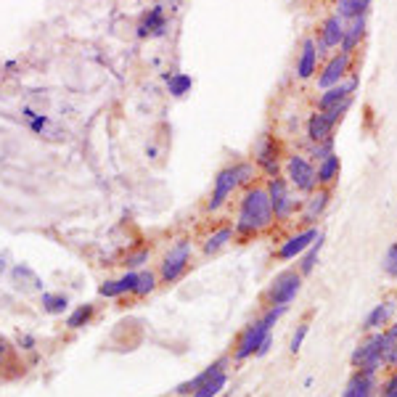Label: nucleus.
<instances>
[{
	"mask_svg": "<svg viewBox=\"0 0 397 397\" xmlns=\"http://www.w3.org/2000/svg\"><path fill=\"white\" fill-rule=\"evenodd\" d=\"M273 223H276V218H273L268 191L262 186H249L244 191V198L238 204V218L233 223L236 236H257L259 230H268Z\"/></svg>",
	"mask_w": 397,
	"mask_h": 397,
	"instance_id": "obj_1",
	"label": "nucleus"
},
{
	"mask_svg": "<svg viewBox=\"0 0 397 397\" xmlns=\"http://www.w3.org/2000/svg\"><path fill=\"white\" fill-rule=\"evenodd\" d=\"M286 308L289 305H273V308H268L262 313V318H257L255 323H249V326L241 331L236 347H233V360H236V363L247 360V357H255L257 347L262 345V339L268 337L270 328L276 326V320L286 313Z\"/></svg>",
	"mask_w": 397,
	"mask_h": 397,
	"instance_id": "obj_2",
	"label": "nucleus"
},
{
	"mask_svg": "<svg viewBox=\"0 0 397 397\" xmlns=\"http://www.w3.org/2000/svg\"><path fill=\"white\" fill-rule=\"evenodd\" d=\"M191 255H194V244H191L189 238H178V241L167 249V255L162 257V265H159V284H164V286L178 284L180 278L186 276V270H189Z\"/></svg>",
	"mask_w": 397,
	"mask_h": 397,
	"instance_id": "obj_3",
	"label": "nucleus"
},
{
	"mask_svg": "<svg viewBox=\"0 0 397 397\" xmlns=\"http://www.w3.org/2000/svg\"><path fill=\"white\" fill-rule=\"evenodd\" d=\"M302 278L305 276L294 268L278 273V276L270 281L268 291H265V302H268L270 308H273V305H289V302H294V297H297L299 289H302Z\"/></svg>",
	"mask_w": 397,
	"mask_h": 397,
	"instance_id": "obj_4",
	"label": "nucleus"
},
{
	"mask_svg": "<svg viewBox=\"0 0 397 397\" xmlns=\"http://www.w3.org/2000/svg\"><path fill=\"white\" fill-rule=\"evenodd\" d=\"M286 178L289 186H294L302 194H313L318 189L315 164L308 157H302V154H291L286 159Z\"/></svg>",
	"mask_w": 397,
	"mask_h": 397,
	"instance_id": "obj_5",
	"label": "nucleus"
},
{
	"mask_svg": "<svg viewBox=\"0 0 397 397\" xmlns=\"http://www.w3.org/2000/svg\"><path fill=\"white\" fill-rule=\"evenodd\" d=\"M255 164L268 178H276L278 172H281V143H278L276 135L262 133L257 138V143H255Z\"/></svg>",
	"mask_w": 397,
	"mask_h": 397,
	"instance_id": "obj_6",
	"label": "nucleus"
},
{
	"mask_svg": "<svg viewBox=\"0 0 397 397\" xmlns=\"http://www.w3.org/2000/svg\"><path fill=\"white\" fill-rule=\"evenodd\" d=\"M270 196V207H273V218L278 223H286L291 215H294V209H297V201L291 198V191H289V183L281 175L268 180V186H265Z\"/></svg>",
	"mask_w": 397,
	"mask_h": 397,
	"instance_id": "obj_7",
	"label": "nucleus"
},
{
	"mask_svg": "<svg viewBox=\"0 0 397 397\" xmlns=\"http://www.w3.org/2000/svg\"><path fill=\"white\" fill-rule=\"evenodd\" d=\"M350 360H352L355 371H371V374H376L379 366L384 363V352H381V331H374V334H371V337L352 352Z\"/></svg>",
	"mask_w": 397,
	"mask_h": 397,
	"instance_id": "obj_8",
	"label": "nucleus"
},
{
	"mask_svg": "<svg viewBox=\"0 0 397 397\" xmlns=\"http://www.w3.org/2000/svg\"><path fill=\"white\" fill-rule=\"evenodd\" d=\"M238 189V178H236V167H223L215 178V186H212V196L207 198L204 209L207 212H218L228 204V198L233 196V191Z\"/></svg>",
	"mask_w": 397,
	"mask_h": 397,
	"instance_id": "obj_9",
	"label": "nucleus"
},
{
	"mask_svg": "<svg viewBox=\"0 0 397 397\" xmlns=\"http://www.w3.org/2000/svg\"><path fill=\"white\" fill-rule=\"evenodd\" d=\"M169 30V16L164 6H151L138 21V38H162Z\"/></svg>",
	"mask_w": 397,
	"mask_h": 397,
	"instance_id": "obj_10",
	"label": "nucleus"
},
{
	"mask_svg": "<svg viewBox=\"0 0 397 397\" xmlns=\"http://www.w3.org/2000/svg\"><path fill=\"white\" fill-rule=\"evenodd\" d=\"M357 88V77L352 79H342L339 85H331V88H326L323 93H320V99H318V111H328L334 109V106H339V104H345V101L352 99V93H355Z\"/></svg>",
	"mask_w": 397,
	"mask_h": 397,
	"instance_id": "obj_11",
	"label": "nucleus"
},
{
	"mask_svg": "<svg viewBox=\"0 0 397 397\" xmlns=\"http://www.w3.org/2000/svg\"><path fill=\"white\" fill-rule=\"evenodd\" d=\"M376 395H379L376 374H371V371H355L350 376L345 392H342V397H376Z\"/></svg>",
	"mask_w": 397,
	"mask_h": 397,
	"instance_id": "obj_12",
	"label": "nucleus"
},
{
	"mask_svg": "<svg viewBox=\"0 0 397 397\" xmlns=\"http://www.w3.org/2000/svg\"><path fill=\"white\" fill-rule=\"evenodd\" d=\"M318 233H320V230L308 228V230H302V233H294V236H289L286 241H284V244L278 247L276 257L278 259H294L297 255L308 252V247L318 238Z\"/></svg>",
	"mask_w": 397,
	"mask_h": 397,
	"instance_id": "obj_13",
	"label": "nucleus"
},
{
	"mask_svg": "<svg viewBox=\"0 0 397 397\" xmlns=\"http://www.w3.org/2000/svg\"><path fill=\"white\" fill-rule=\"evenodd\" d=\"M350 72V56L347 53H337V56H331L326 64V69L318 74V88H331V85H339L345 74Z\"/></svg>",
	"mask_w": 397,
	"mask_h": 397,
	"instance_id": "obj_14",
	"label": "nucleus"
},
{
	"mask_svg": "<svg viewBox=\"0 0 397 397\" xmlns=\"http://www.w3.org/2000/svg\"><path fill=\"white\" fill-rule=\"evenodd\" d=\"M345 38V19L342 16H328L323 21V27H320V40H315V48L320 50H331V48H339V43ZM318 50V53H320Z\"/></svg>",
	"mask_w": 397,
	"mask_h": 397,
	"instance_id": "obj_15",
	"label": "nucleus"
},
{
	"mask_svg": "<svg viewBox=\"0 0 397 397\" xmlns=\"http://www.w3.org/2000/svg\"><path fill=\"white\" fill-rule=\"evenodd\" d=\"M228 363H230L228 357H218V360H215L212 366L204 368V371H201L198 376H194L191 381H183V384L175 389V395H178V397H191L198 387H201V384H204V381H209L212 376H218L220 371H225V368H228Z\"/></svg>",
	"mask_w": 397,
	"mask_h": 397,
	"instance_id": "obj_16",
	"label": "nucleus"
},
{
	"mask_svg": "<svg viewBox=\"0 0 397 397\" xmlns=\"http://www.w3.org/2000/svg\"><path fill=\"white\" fill-rule=\"evenodd\" d=\"M363 38H366V16L350 19V24H345V38H342V43H339V50L347 53V56H352Z\"/></svg>",
	"mask_w": 397,
	"mask_h": 397,
	"instance_id": "obj_17",
	"label": "nucleus"
},
{
	"mask_svg": "<svg viewBox=\"0 0 397 397\" xmlns=\"http://www.w3.org/2000/svg\"><path fill=\"white\" fill-rule=\"evenodd\" d=\"M395 308H397L395 299H387V302L376 305V308L368 313L366 323H363V331H368V334H374V331H384V326L389 323V318H392Z\"/></svg>",
	"mask_w": 397,
	"mask_h": 397,
	"instance_id": "obj_18",
	"label": "nucleus"
},
{
	"mask_svg": "<svg viewBox=\"0 0 397 397\" xmlns=\"http://www.w3.org/2000/svg\"><path fill=\"white\" fill-rule=\"evenodd\" d=\"M328 189H320V191H313L310 198L305 201V209H302V223L305 225H313L320 215H323V209L328 207Z\"/></svg>",
	"mask_w": 397,
	"mask_h": 397,
	"instance_id": "obj_19",
	"label": "nucleus"
},
{
	"mask_svg": "<svg viewBox=\"0 0 397 397\" xmlns=\"http://www.w3.org/2000/svg\"><path fill=\"white\" fill-rule=\"evenodd\" d=\"M318 69V48H315V40L308 38L302 43V53H299V61H297V74L302 79H310L315 74Z\"/></svg>",
	"mask_w": 397,
	"mask_h": 397,
	"instance_id": "obj_20",
	"label": "nucleus"
},
{
	"mask_svg": "<svg viewBox=\"0 0 397 397\" xmlns=\"http://www.w3.org/2000/svg\"><path fill=\"white\" fill-rule=\"evenodd\" d=\"M331 130H334V125L328 122V117L323 114V111L310 114V119H308V138L313 140V143H323V140H328V138H331Z\"/></svg>",
	"mask_w": 397,
	"mask_h": 397,
	"instance_id": "obj_21",
	"label": "nucleus"
},
{
	"mask_svg": "<svg viewBox=\"0 0 397 397\" xmlns=\"http://www.w3.org/2000/svg\"><path fill=\"white\" fill-rule=\"evenodd\" d=\"M236 238V230L230 228V225H223V228H218L215 233H209L207 238H204V244H201V252L204 255H218L220 249H225Z\"/></svg>",
	"mask_w": 397,
	"mask_h": 397,
	"instance_id": "obj_22",
	"label": "nucleus"
},
{
	"mask_svg": "<svg viewBox=\"0 0 397 397\" xmlns=\"http://www.w3.org/2000/svg\"><path fill=\"white\" fill-rule=\"evenodd\" d=\"M40 308H43V313H48V315H64L69 310V297L61 294V291H45L40 297Z\"/></svg>",
	"mask_w": 397,
	"mask_h": 397,
	"instance_id": "obj_23",
	"label": "nucleus"
},
{
	"mask_svg": "<svg viewBox=\"0 0 397 397\" xmlns=\"http://www.w3.org/2000/svg\"><path fill=\"white\" fill-rule=\"evenodd\" d=\"M315 175H318V183H320V186H331V183L339 178V157L337 154L320 159L315 167Z\"/></svg>",
	"mask_w": 397,
	"mask_h": 397,
	"instance_id": "obj_24",
	"label": "nucleus"
},
{
	"mask_svg": "<svg viewBox=\"0 0 397 397\" xmlns=\"http://www.w3.org/2000/svg\"><path fill=\"white\" fill-rule=\"evenodd\" d=\"M93 315H96V308H93L90 302H85V305H77V308H74L69 315H67V328H72V331L85 328L90 320H93Z\"/></svg>",
	"mask_w": 397,
	"mask_h": 397,
	"instance_id": "obj_25",
	"label": "nucleus"
},
{
	"mask_svg": "<svg viewBox=\"0 0 397 397\" xmlns=\"http://www.w3.org/2000/svg\"><path fill=\"white\" fill-rule=\"evenodd\" d=\"M371 0H337V16L342 19H357L366 16Z\"/></svg>",
	"mask_w": 397,
	"mask_h": 397,
	"instance_id": "obj_26",
	"label": "nucleus"
},
{
	"mask_svg": "<svg viewBox=\"0 0 397 397\" xmlns=\"http://www.w3.org/2000/svg\"><path fill=\"white\" fill-rule=\"evenodd\" d=\"M194 88V79L186 72H175V74H167V90L172 99H183L186 93H191Z\"/></svg>",
	"mask_w": 397,
	"mask_h": 397,
	"instance_id": "obj_27",
	"label": "nucleus"
},
{
	"mask_svg": "<svg viewBox=\"0 0 397 397\" xmlns=\"http://www.w3.org/2000/svg\"><path fill=\"white\" fill-rule=\"evenodd\" d=\"M225 387H228V374H225V371H220L218 376H212L209 381H204V384H201V387H198L191 397H218Z\"/></svg>",
	"mask_w": 397,
	"mask_h": 397,
	"instance_id": "obj_28",
	"label": "nucleus"
},
{
	"mask_svg": "<svg viewBox=\"0 0 397 397\" xmlns=\"http://www.w3.org/2000/svg\"><path fill=\"white\" fill-rule=\"evenodd\" d=\"M320 249H323V233H318V238L308 247V255H305L302 262H299V273H302V276H310V273H313V268H315V262H318V255H320Z\"/></svg>",
	"mask_w": 397,
	"mask_h": 397,
	"instance_id": "obj_29",
	"label": "nucleus"
},
{
	"mask_svg": "<svg viewBox=\"0 0 397 397\" xmlns=\"http://www.w3.org/2000/svg\"><path fill=\"white\" fill-rule=\"evenodd\" d=\"M159 286V276L157 273H151V270H140L138 273V284H135V297H149V294H154Z\"/></svg>",
	"mask_w": 397,
	"mask_h": 397,
	"instance_id": "obj_30",
	"label": "nucleus"
},
{
	"mask_svg": "<svg viewBox=\"0 0 397 397\" xmlns=\"http://www.w3.org/2000/svg\"><path fill=\"white\" fill-rule=\"evenodd\" d=\"M236 167V178L238 186H252L255 178H257V164L255 162H241V164H233Z\"/></svg>",
	"mask_w": 397,
	"mask_h": 397,
	"instance_id": "obj_31",
	"label": "nucleus"
},
{
	"mask_svg": "<svg viewBox=\"0 0 397 397\" xmlns=\"http://www.w3.org/2000/svg\"><path fill=\"white\" fill-rule=\"evenodd\" d=\"M149 259H151V249L143 247V249H138V252H133V255H128V257H125V268H128V270H138L140 265H146Z\"/></svg>",
	"mask_w": 397,
	"mask_h": 397,
	"instance_id": "obj_32",
	"label": "nucleus"
},
{
	"mask_svg": "<svg viewBox=\"0 0 397 397\" xmlns=\"http://www.w3.org/2000/svg\"><path fill=\"white\" fill-rule=\"evenodd\" d=\"M310 326L308 323H299L297 331H294V337H291V342H289V350H291V355H297L299 350H302V345H305V337H308Z\"/></svg>",
	"mask_w": 397,
	"mask_h": 397,
	"instance_id": "obj_33",
	"label": "nucleus"
},
{
	"mask_svg": "<svg viewBox=\"0 0 397 397\" xmlns=\"http://www.w3.org/2000/svg\"><path fill=\"white\" fill-rule=\"evenodd\" d=\"M99 294H101V297H106V299L122 297V289H119V281H117V278H109V281H104V284L99 286Z\"/></svg>",
	"mask_w": 397,
	"mask_h": 397,
	"instance_id": "obj_34",
	"label": "nucleus"
},
{
	"mask_svg": "<svg viewBox=\"0 0 397 397\" xmlns=\"http://www.w3.org/2000/svg\"><path fill=\"white\" fill-rule=\"evenodd\" d=\"M119 281V289H122V297L125 294H133L135 291V284H138V270H128L122 278H117Z\"/></svg>",
	"mask_w": 397,
	"mask_h": 397,
	"instance_id": "obj_35",
	"label": "nucleus"
},
{
	"mask_svg": "<svg viewBox=\"0 0 397 397\" xmlns=\"http://www.w3.org/2000/svg\"><path fill=\"white\" fill-rule=\"evenodd\" d=\"M310 154H313V159H315V162H320V159L331 157V154H334V140L328 138V140H323V143H315Z\"/></svg>",
	"mask_w": 397,
	"mask_h": 397,
	"instance_id": "obj_36",
	"label": "nucleus"
},
{
	"mask_svg": "<svg viewBox=\"0 0 397 397\" xmlns=\"http://www.w3.org/2000/svg\"><path fill=\"white\" fill-rule=\"evenodd\" d=\"M384 273L392 278H397V244L387 249V257H384Z\"/></svg>",
	"mask_w": 397,
	"mask_h": 397,
	"instance_id": "obj_37",
	"label": "nucleus"
},
{
	"mask_svg": "<svg viewBox=\"0 0 397 397\" xmlns=\"http://www.w3.org/2000/svg\"><path fill=\"white\" fill-rule=\"evenodd\" d=\"M11 357H13V345H11L9 339L0 334V368H6L11 363Z\"/></svg>",
	"mask_w": 397,
	"mask_h": 397,
	"instance_id": "obj_38",
	"label": "nucleus"
},
{
	"mask_svg": "<svg viewBox=\"0 0 397 397\" xmlns=\"http://www.w3.org/2000/svg\"><path fill=\"white\" fill-rule=\"evenodd\" d=\"M379 397H397V368L392 371V376L381 384V389H379Z\"/></svg>",
	"mask_w": 397,
	"mask_h": 397,
	"instance_id": "obj_39",
	"label": "nucleus"
},
{
	"mask_svg": "<svg viewBox=\"0 0 397 397\" xmlns=\"http://www.w3.org/2000/svg\"><path fill=\"white\" fill-rule=\"evenodd\" d=\"M16 347H19L21 352H32V350L38 347V339L32 337V334H19V337H16Z\"/></svg>",
	"mask_w": 397,
	"mask_h": 397,
	"instance_id": "obj_40",
	"label": "nucleus"
},
{
	"mask_svg": "<svg viewBox=\"0 0 397 397\" xmlns=\"http://www.w3.org/2000/svg\"><path fill=\"white\" fill-rule=\"evenodd\" d=\"M270 347H273V337H270V334H268V337L262 339V345H259V347H257V352H255V357H265V355H268V352H270Z\"/></svg>",
	"mask_w": 397,
	"mask_h": 397,
	"instance_id": "obj_41",
	"label": "nucleus"
}]
</instances>
